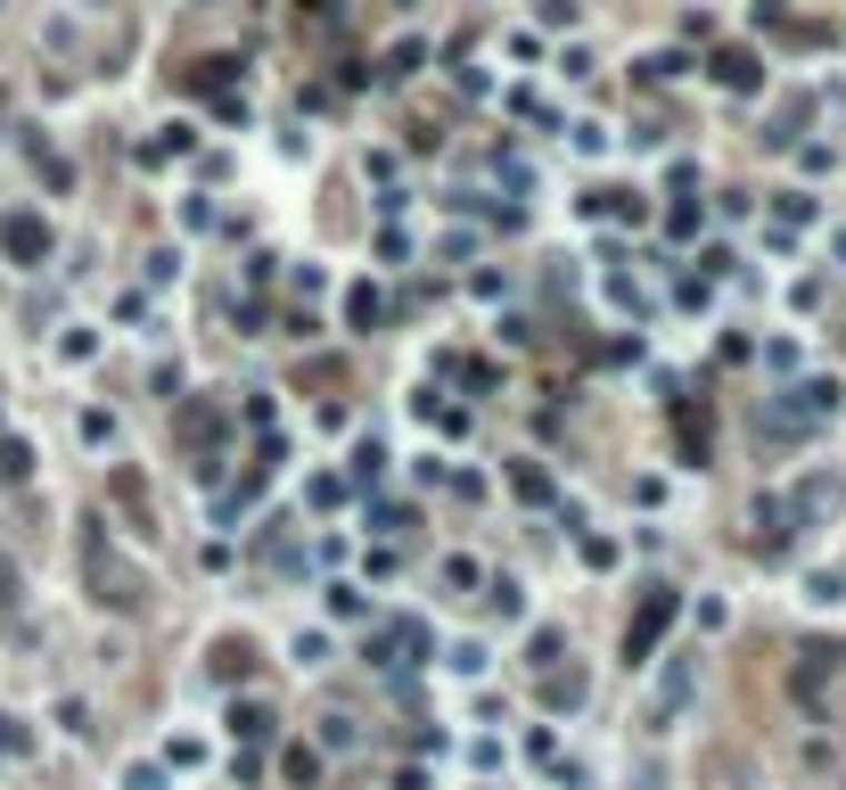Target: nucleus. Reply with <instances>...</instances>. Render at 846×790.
<instances>
[{"mask_svg":"<svg viewBox=\"0 0 846 790\" xmlns=\"http://www.w3.org/2000/svg\"><path fill=\"white\" fill-rule=\"evenodd\" d=\"M378 470H387V453H378V436H362V445H354V477H362V486H370Z\"/></svg>","mask_w":846,"mask_h":790,"instance_id":"19","label":"nucleus"},{"mask_svg":"<svg viewBox=\"0 0 846 790\" xmlns=\"http://www.w3.org/2000/svg\"><path fill=\"white\" fill-rule=\"evenodd\" d=\"M485 601H494V610H501V618H526V593L510 585V576H494V585H485Z\"/></svg>","mask_w":846,"mask_h":790,"instance_id":"18","label":"nucleus"},{"mask_svg":"<svg viewBox=\"0 0 846 790\" xmlns=\"http://www.w3.org/2000/svg\"><path fill=\"white\" fill-rule=\"evenodd\" d=\"M674 618H683V593H674V585H649L641 610H633V626H625V668H649V659H658V642H666Z\"/></svg>","mask_w":846,"mask_h":790,"instance_id":"1","label":"nucleus"},{"mask_svg":"<svg viewBox=\"0 0 846 790\" xmlns=\"http://www.w3.org/2000/svg\"><path fill=\"white\" fill-rule=\"evenodd\" d=\"M699 223H707L699 206H674V215H666V231H674V239H699Z\"/></svg>","mask_w":846,"mask_h":790,"instance_id":"22","label":"nucleus"},{"mask_svg":"<svg viewBox=\"0 0 846 790\" xmlns=\"http://www.w3.org/2000/svg\"><path fill=\"white\" fill-rule=\"evenodd\" d=\"M50 223L33 215V206H9V215H0V256L17 264V273H41V264H50Z\"/></svg>","mask_w":846,"mask_h":790,"instance_id":"2","label":"nucleus"},{"mask_svg":"<svg viewBox=\"0 0 846 790\" xmlns=\"http://www.w3.org/2000/svg\"><path fill=\"white\" fill-rule=\"evenodd\" d=\"M280 774H288L296 790H312V782H321V758H312V750H288V758H280Z\"/></svg>","mask_w":846,"mask_h":790,"instance_id":"14","label":"nucleus"},{"mask_svg":"<svg viewBox=\"0 0 846 790\" xmlns=\"http://www.w3.org/2000/svg\"><path fill=\"white\" fill-rule=\"evenodd\" d=\"M189 149H198V132H189V124H165V132L140 149V165H173V157H189Z\"/></svg>","mask_w":846,"mask_h":790,"instance_id":"9","label":"nucleus"},{"mask_svg":"<svg viewBox=\"0 0 846 790\" xmlns=\"http://www.w3.org/2000/svg\"><path fill=\"white\" fill-rule=\"evenodd\" d=\"M510 486L526 494V503H551V477H543L535 462H518V470H510Z\"/></svg>","mask_w":846,"mask_h":790,"instance_id":"16","label":"nucleus"},{"mask_svg":"<svg viewBox=\"0 0 846 790\" xmlns=\"http://www.w3.org/2000/svg\"><path fill=\"white\" fill-rule=\"evenodd\" d=\"M543 700H551V709H576V700H584V675H576V668H567V675H543Z\"/></svg>","mask_w":846,"mask_h":790,"instance_id":"13","label":"nucleus"},{"mask_svg":"<svg viewBox=\"0 0 846 790\" xmlns=\"http://www.w3.org/2000/svg\"><path fill=\"white\" fill-rule=\"evenodd\" d=\"M846 593V576L838 569H822V576H806V601H838Z\"/></svg>","mask_w":846,"mask_h":790,"instance_id":"21","label":"nucleus"},{"mask_svg":"<svg viewBox=\"0 0 846 790\" xmlns=\"http://www.w3.org/2000/svg\"><path fill=\"white\" fill-rule=\"evenodd\" d=\"M715 82H724V91H756L765 67H756V50H715Z\"/></svg>","mask_w":846,"mask_h":790,"instance_id":"4","label":"nucleus"},{"mask_svg":"<svg viewBox=\"0 0 846 790\" xmlns=\"http://www.w3.org/2000/svg\"><path fill=\"white\" fill-rule=\"evenodd\" d=\"M256 668V651H247V642H215V675H247Z\"/></svg>","mask_w":846,"mask_h":790,"instance_id":"17","label":"nucleus"},{"mask_svg":"<svg viewBox=\"0 0 846 790\" xmlns=\"http://www.w3.org/2000/svg\"><path fill=\"white\" fill-rule=\"evenodd\" d=\"M419 67H428V41H419V33H404V41L387 50V75H419Z\"/></svg>","mask_w":846,"mask_h":790,"instance_id":"11","label":"nucleus"},{"mask_svg":"<svg viewBox=\"0 0 846 790\" xmlns=\"http://www.w3.org/2000/svg\"><path fill=\"white\" fill-rule=\"evenodd\" d=\"M346 322H354V329H378V322H387V288L354 280V288H346Z\"/></svg>","mask_w":846,"mask_h":790,"instance_id":"8","label":"nucleus"},{"mask_svg":"<svg viewBox=\"0 0 846 790\" xmlns=\"http://www.w3.org/2000/svg\"><path fill=\"white\" fill-rule=\"evenodd\" d=\"M690 692H699V651H674L666 675H658V692H649V733H666V724L690 709Z\"/></svg>","mask_w":846,"mask_h":790,"instance_id":"3","label":"nucleus"},{"mask_svg":"<svg viewBox=\"0 0 846 790\" xmlns=\"http://www.w3.org/2000/svg\"><path fill=\"white\" fill-rule=\"evenodd\" d=\"M230 75H239V58H198V67H189V91H230Z\"/></svg>","mask_w":846,"mask_h":790,"instance_id":"10","label":"nucleus"},{"mask_svg":"<svg viewBox=\"0 0 846 790\" xmlns=\"http://www.w3.org/2000/svg\"><path fill=\"white\" fill-rule=\"evenodd\" d=\"M58 355H67V363H91L99 338H91V329H67V338H58Z\"/></svg>","mask_w":846,"mask_h":790,"instance_id":"20","label":"nucleus"},{"mask_svg":"<svg viewBox=\"0 0 846 790\" xmlns=\"http://www.w3.org/2000/svg\"><path fill=\"white\" fill-rule=\"evenodd\" d=\"M780 223H814V198L806 190H780Z\"/></svg>","mask_w":846,"mask_h":790,"instance_id":"23","label":"nucleus"},{"mask_svg":"<svg viewBox=\"0 0 846 790\" xmlns=\"http://www.w3.org/2000/svg\"><path fill=\"white\" fill-rule=\"evenodd\" d=\"M108 494H116L123 511H132V527H140V535H157V519H148V486H140V470H116V477H108Z\"/></svg>","mask_w":846,"mask_h":790,"instance_id":"5","label":"nucleus"},{"mask_svg":"<svg viewBox=\"0 0 846 790\" xmlns=\"http://www.w3.org/2000/svg\"><path fill=\"white\" fill-rule=\"evenodd\" d=\"M230 733H239V741H271V733H280V717H271L263 700H230Z\"/></svg>","mask_w":846,"mask_h":790,"instance_id":"6","label":"nucleus"},{"mask_svg":"<svg viewBox=\"0 0 846 790\" xmlns=\"http://www.w3.org/2000/svg\"><path fill=\"white\" fill-rule=\"evenodd\" d=\"M123 790H165V766H132V774H123Z\"/></svg>","mask_w":846,"mask_h":790,"instance_id":"24","label":"nucleus"},{"mask_svg":"<svg viewBox=\"0 0 846 790\" xmlns=\"http://www.w3.org/2000/svg\"><path fill=\"white\" fill-rule=\"evenodd\" d=\"M0 477H33V445L26 436H0Z\"/></svg>","mask_w":846,"mask_h":790,"instance_id":"12","label":"nucleus"},{"mask_svg":"<svg viewBox=\"0 0 846 790\" xmlns=\"http://www.w3.org/2000/svg\"><path fill=\"white\" fill-rule=\"evenodd\" d=\"M780 544H789V503L765 494V503H756V552H780Z\"/></svg>","mask_w":846,"mask_h":790,"instance_id":"7","label":"nucleus"},{"mask_svg":"<svg viewBox=\"0 0 846 790\" xmlns=\"http://www.w3.org/2000/svg\"><path fill=\"white\" fill-rule=\"evenodd\" d=\"M17 601H26V576H17V560L0 552V618H17Z\"/></svg>","mask_w":846,"mask_h":790,"instance_id":"15","label":"nucleus"}]
</instances>
